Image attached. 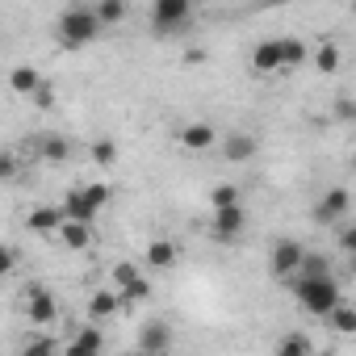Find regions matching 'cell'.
Here are the masks:
<instances>
[{"instance_id":"cell-26","label":"cell","mask_w":356,"mask_h":356,"mask_svg":"<svg viewBox=\"0 0 356 356\" xmlns=\"http://www.w3.org/2000/svg\"><path fill=\"white\" fill-rule=\"evenodd\" d=\"M314 67H318L323 76H331V72L339 67V47H335V42H323L318 55H314Z\"/></svg>"},{"instance_id":"cell-1","label":"cell","mask_w":356,"mask_h":356,"mask_svg":"<svg viewBox=\"0 0 356 356\" xmlns=\"http://www.w3.org/2000/svg\"><path fill=\"white\" fill-rule=\"evenodd\" d=\"M285 285L293 289V298H298V306L306 310V314H314V318H327V310L343 298V289H339V281L327 273V277H285Z\"/></svg>"},{"instance_id":"cell-24","label":"cell","mask_w":356,"mask_h":356,"mask_svg":"<svg viewBox=\"0 0 356 356\" xmlns=\"http://www.w3.org/2000/svg\"><path fill=\"white\" fill-rule=\"evenodd\" d=\"M310 352H314V343L302 331H289V335L277 339V356H310Z\"/></svg>"},{"instance_id":"cell-29","label":"cell","mask_w":356,"mask_h":356,"mask_svg":"<svg viewBox=\"0 0 356 356\" xmlns=\"http://www.w3.org/2000/svg\"><path fill=\"white\" fill-rule=\"evenodd\" d=\"M30 97H34L38 109H55V84H51V80H38V88H34Z\"/></svg>"},{"instance_id":"cell-23","label":"cell","mask_w":356,"mask_h":356,"mask_svg":"<svg viewBox=\"0 0 356 356\" xmlns=\"http://www.w3.org/2000/svg\"><path fill=\"white\" fill-rule=\"evenodd\" d=\"M327 318H331V327H335L339 335H352V331H356V310H352L343 298H339V302L327 310Z\"/></svg>"},{"instance_id":"cell-27","label":"cell","mask_w":356,"mask_h":356,"mask_svg":"<svg viewBox=\"0 0 356 356\" xmlns=\"http://www.w3.org/2000/svg\"><path fill=\"white\" fill-rule=\"evenodd\" d=\"M88 155H92V163H101V168H109V163L118 159V143H113V138H97V143L88 147Z\"/></svg>"},{"instance_id":"cell-21","label":"cell","mask_w":356,"mask_h":356,"mask_svg":"<svg viewBox=\"0 0 356 356\" xmlns=\"http://www.w3.org/2000/svg\"><path fill=\"white\" fill-rule=\"evenodd\" d=\"M38 151H42V159H47V163H63V159L72 155V143H67L63 134H47V138L38 143Z\"/></svg>"},{"instance_id":"cell-8","label":"cell","mask_w":356,"mask_h":356,"mask_svg":"<svg viewBox=\"0 0 356 356\" xmlns=\"http://www.w3.org/2000/svg\"><path fill=\"white\" fill-rule=\"evenodd\" d=\"M113 285H118L122 302H143V298H151V285H147V277H143V273H138L130 260L113 264Z\"/></svg>"},{"instance_id":"cell-22","label":"cell","mask_w":356,"mask_h":356,"mask_svg":"<svg viewBox=\"0 0 356 356\" xmlns=\"http://www.w3.org/2000/svg\"><path fill=\"white\" fill-rule=\"evenodd\" d=\"M327 273H331V256H323V252H302L298 277H327Z\"/></svg>"},{"instance_id":"cell-11","label":"cell","mask_w":356,"mask_h":356,"mask_svg":"<svg viewBox=\"0 0 356 356\" xmlns=\"http://www.w3.org/2000/svg\"><path fill=\"white\" fill-rule=\"evenodd\" d=\"M218 147H222V159H231V163H243V159H252V155L260 151V138H256V134H243V130H235V134H227Z\"/></svg>"},{"instance_id":"cell-31","label":"cell","mask_w":356,"mask_h":356,"mask_svg":"<svg viewBox=\"0 0 356 356\" xmlns=\"http://www.w3.org/2000/svg\"><path fill=\"white\" fill-rule=\"evenodd\" d=\"M13 268H17V252L9 243H0V277H9Z\"/></svg>"},{"instance_id":"cell-32","label":"cell","mask_w":356,"mask_h":356,"mask_svg":"<svg viewBox=\"0 0 356 356\" xmlns=\"http://www.w3.org/2000/svg\"><path fill=\"white\" fill-rule=\"evenodd\" d=\"M34 352H55V339H30V343H22V356H34Z\"/></svg>"},{"instance_id":"cell-14","label":"cell","mask_w":356,"mask_h":356,"mask_svg":"<svg viewBox=\"0 0 356 356\" xmlns=\"http://www.w3.org/2000/svg\"><path fill=\"white\" fill-rule=\"evenodd\" d=\"M55 235L63 239V248H72V252H84V248L92 243V222H80V218H63Z\"/></svg>"},{"instance_id":"cell-7","label":"cell","mask_w":356,"mask_h":356,"mask_svg":"<svg viewBox=\"0 0 356 356\" xmlns=\"http://www.w3.org/2000/svg\"><path fill=\"white\" fill-rule=\"evenodd\" d=\"M243 227H248V210L239 206V202H231V206H218L214 210V239H222V243H235L239 235H243Z\"/></svg>"},{"instance_id":"cell-9","label":"cell","mask_w":356,"mask_h":356,"mask_svg":"<svg viewBox=\"0 0 356 356\" xmlns=\"http://www.w3.org/2000/svg\"><path fill=\"white\" fill-rule=\"evenodd\" d=\"M63 352H72V356H97V352H105V335H101V327L88 318V327H80V331L63 343Z\"/></svg>"},{"instance_id":"cell-15","label":"cell","mask_w":356,"mask_h":356,"mask_svg":"<svg viewBox=\"0 0 356 356\" xmlns=\"http://www.w3.org/2000/svg\"><path fill=\"white\" fill-rule=\"evenodd\" d=\"M122 306H126V302H122L118 289H97V293L88 298V318H92V323H105V318H113Z\"/></svg>"},{"instance_id":"cell-17","label":"cell","mask_w":356,"mask_h":356,"mask_svg":"<svg viewBox=\"0 0 356 356\" xmlns=\"http://www.w3.org/2000/svg\"><path fill=\"white\" fill-rule=\"evenodd\" d=\"M59 222H63V210H59V206H38V210H30V218H26V227H30L34 235H55Z\"/></svg>"},{"instance_id":"cell-20","label":"cell","mask_w":356,"mask_h":356,"mask_svg":"<svg viewBox=\"0 0 356 356\" xmlns=\"http://www.w3.org/2000/svg\"><path fill=\"white\" fill-rule=\"evenodd\" d=\"M38 80H42L38 67H13V72H9V88H13L17 97H30V92L38 88Z\"/></svg>"},{"instance_id":"cell-18","label":"cell","mask_w":356,"mask_h":356,"mask_svg":"<svg viewBox=\"0 0 356 356\" xmlns=\"http://www.w3.org/2000/svg\"><path fill=\"white\" fill-rule=\"evenodd\" d=\"M176 256H181V252H176L172 239H151V243H147V264H151V268H172Z\"/></svg>"},{"instance_id":"cell-25","label":"cell","mask_w":356,"mask_h":356,"mask_svg":"<svg viewBox=\"0 0 356 356\" xmlns=\"http://www.w3.org/2000/svg\"><path fill=\"white\" fill-rule=\"evenodd\" d=\"M277 51H281V67H298L306 59V42L302 38H277Z\"/></svg>"},{"instance_id":"cell-6","label":"cell","mask_w":356,"mask_h":356,"mask_svg":"<svg viewBox=\"0 0 356 356\" xmlns=\"http://www.w3.org/2000/svg\"><path fill=\"white\" fill-rule=\"evenodd\" d=\"M302 252H306V248H302L298 239H285V235H281V239L268 248V268H273V277H277V281L293 277V273H298V260H302Z\"/></svg>"},{"instance_id":"cell-3","label":"cell","mask_w":356,"mask_h":356,"mask_svg":"<svg viewBox=\"0 0 356 356\" xmlns=\"http://www.w3.org/2000/svg\"><path fill=\"white\" fill-rule=\"evenodd\" d=\"M109 206V185H76L67 189V197L59 202L63 218H80V222H97V214Z\"/></svg>"},{"instance_id":"cell-30","label":"cell","mask_w":356,"mask_h":356,"mask_svg":"<svg viewBox=\"0 0 356 356\" xmlns=\"http://www.w3.org/2000/svg\"><path fill=\"white\" fill-rule=\"evenodd\" d=\"M231 202H239V189L235 185H214L210 189V206L218 210V206H231Z\"/></svg>"},{"instance_id":"cell-16","label":"cell","mask_w":356,"mask_h":356,"mask_svg":"<svg viewBox=\"0 0 356 356\" xmlns=\"http://www.w3.org/2000/svg\"><path fill=\"white\" fill-rule=\"evenodd\" d=\"M252 72L256 76H268V72H281V51H277V38H264L252 47Z\"/></svg>"},{"instance_id":"cell-13","label":"cell","mask_w":356,"mask_h":356,"mask_svg":"<svg viewBox=\"0 0 356 356\" xmlns=\"http://www.w3.org/2000/svg\"><path fill=\"white\" fill-rule=\"evenodd\" d=\"M181 147H189V151H210V147H218V130H214L210 122H189V126H181Z\"/></svg>"},{"instance_id":"cell-33","label":"cell","mask_w":356,"mask_h":356,"mask_svg":"<svg viewBox=\"0 0 356 356\" xmlns=\"http://www.w3.org/2000/svg\"><path fill=\"white\" fill-rule=\"evenodd\" d=\"M339 252H343V256L356 252V227H343V235H339Z\"/></svg>"},{"instance_id":"cell-2","label":"cell","mask_w":356,"mask_h":356,"mask_svg":"<svg viewBox=\"0 0 356 356\" xmlns=\"http://www.w3.org/2000/svg\"><path fill=\"white\" fill-rule=\"evenodd\" d=\"M97 34H101V22H97V13H92L88 5H72V9H63V13L55 17V38H59V47H67V51L88 47Z\"/></svg>"},{"instance_id":"cell-10","label":"cell","mask_w":356,"mask_h":356,"mask_svg":"<svg viewBox=\"0 0 356 356\" xmlns=\"http://www.w3.org/2000/svg\"><path fill=\"white\" fill-rule=\"evenodd\" d=\"M172 348V327L163 318H151L138 327V352H168Z\"/></svg>"},{"instance_id":"cell-5","label":"cell","mask_w":356,"mask_h":356,"mask_svg":"<svg viewBox=\"0 0 356 356\" xmlns=\"http://www.w3.org/2000/svg\"><path fill=\"white\" fill-rule=\"evenodd\" d=\"M189 17H193V0H155V5H151V26L159 34L185 26Z\"/></svg>"},{"instance_id":"cell-34","label":"cell","mask_w":356,"mask_h":356,"mask_svg":"<svg viewBox=\"0 0 356 356\" xmlns=\"http://www.w3.org/2000/svg\"><path fill=\"white\" fill-rule=\"evenodd\" d=\"M335 118H339V122H348V118H352V101H348V97H339V105H335Z\"/></svg>"},{"instance_id":"cell-4","label":"cell","mask_w":356,"mask_h":356,"mask_svg":"<svg viewBox=\"0 0 356 356\" xmlns=\"http://www.w3.org/2000/svg\"><path fill=\"white\" fill-rule=\"evenodd\" d=\"M22 314H26L30 323L47 327V323L59 318V302H55V293H51L42 281H30V285L22 289Z\"/></svg>"},{"instance_id":"cell-19","label":"cell","mask_w":356,"mask_h":356,"mask_svg":"<svg viewBox=\"0 0 356 356\" xmlns=\"http://www.w3.org/2000/svg\"><path fill=\"white\" fill-rule=\"evenodd\" d=\"M92 13H97L101 30H105V26H118V22H126V0H97Z\"/></svg>"},{"instance_id":"cell-12","label":"cell","mask_w":356,"mask_h":356,"mask_svg":"<svg viewBox=\"0 0 356 356\" xmlns=\"http://www.w3.org/2000/svg\"><path fill=\"white\" fill-rule=\"evenodd\" d=\"M348 206H352L348 189H327V197L314 206V218L318 222H343L348 218Z\"/></svg>"},{"instance_id":"cell-28","label":"cell","mask_w":356,"mask_h":356,"mask_svg":"<svg viewBox=\"0 0 356 356\" xmlns=\"http://www.w3.org/2000/svg\"><path fill=\"white\" fill-rule=\"evenodd\" d=\"M17 172H22V163H17V151H0V185L17 181Z\"/></svg>"}]
</instances>
